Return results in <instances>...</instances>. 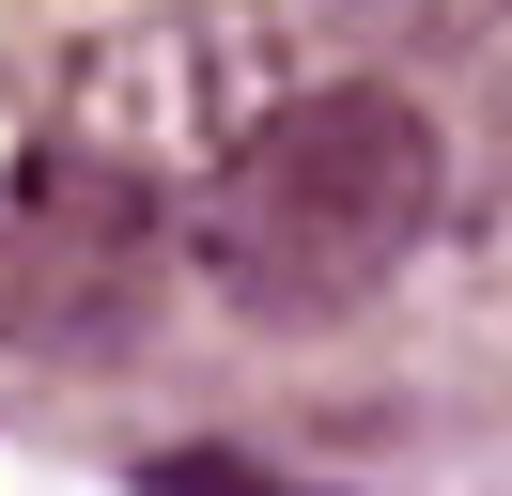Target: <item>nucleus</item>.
Listing matches in <instances>:
<instances>
[{
    "mask_svg": "<svg viewBox=\"0 0 512 496\" xmlns=\"http://www.w3.org/2000/svg\"><path fill=\"white\" fill-rule=\"evenodd\" d=\"M280 109H295V16H264V0H171V16H125V31H94L63 62L47 140L125 171V186H156V202H202Z\"/></svg>",
    "mask_w": 512,
    "mask_h": 496,
    "instance_id": "obj_2",
    "label": "nucleus"
},
{
    "mask_svg": "<svg viewBox=\"0 0 512 496\" xmlns=\"http://www.w3.org/2000/svg\"><path fill=\"white\" fill-rule=\"evenodd\" d=\"M497 16L512 0H311V31H342V47H466Z\"/></svg>",
    "mask_w": 512,
    "mask_h": 496,
    "instance_id": "obj_4",
    "label": "nucleus"
},
{
    "mask_svg": "<svg viewBox=\"0 0 512 496\" xmlns=\"http://www.w3.org/2000/svg\"><path fill=\"white\" fill-rule=\"evenodd\" d=\"M435 202H450L435 109L388 93V78H326V93H295L187 217H202V279H218L249 326H342L357 295H388V279L419 264Z\"/></svg>",
    "mask_w": 512,
    "mask_h": 496,
    "instance_id": "obj_1",
    "label": "nucleus"
},
{
    "mask_svg": "<svg viewBox=\"0 0 512 496\" xmlns=\"http://www.w3.org/2000/svg\"><path fill=\"white\" fill-rule=\"evenodd\" d=\"M171 279V202L47 140L0 186V357H109Z\"/></svg>",
    "mask_w": 512,
    "mask_h": 496,
    "instance_id": "obj_3",
    "label": "nucleus"
},
{
    "mask_svg": "<svg viewBox=\"0 0 512 496\" xmlns=\"http://www.w3.org/2000/svg\"><path fill=\"white\" fill-rule=\"evenodd\" d=\"M47 155V78H16V62H0V186L32 171Z\"/></svg>",
    "mask_w": 512,
    "mask_h": 496,
    "instance_id": "obj_5",
    "label": "nucleus"
}]
</instances>
